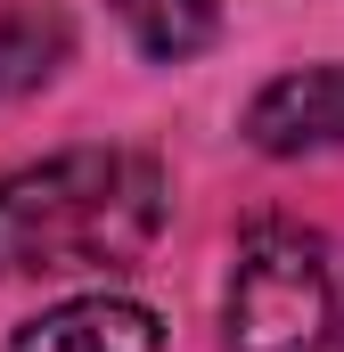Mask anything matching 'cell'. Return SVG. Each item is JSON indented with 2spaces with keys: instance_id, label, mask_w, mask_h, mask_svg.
I'll list each match as a JSON object with an SVG mask.
<instances>
[{
  "instance_id": "6da1fadb",
  "label": "cell",
  "mask_w": 344,
  "mask_h": 352,
  "mask_svg": "<svg viewBox=\"0 0 344 352\" xmlns=\"http://www.w3.org/2000/svg\"><path fill=\"white\" fill-rule=\"evenodd\" d=\"M172 213V188L131 148H66L0 180V278L131 270Z\"/></svg>"
},
{
  "instance_id": "7a4b0ae2",
  "label": "cell",
  "mask_w": 344,
  "mask_h": 352,
  "mask_svg": "<svg viewBox=\"0 0 344 352\" xmlns=\"http://www.w3.org/2000/svg\"><path fill=\"white\" fill-rule=\"evenodd\" d=\"M336 263L312 230L262 221L238 246L230 295H222V336L230 352H328L336 344Z\"/></svg>"
},
{
  "instance_id": "3957f363",
  "label": "cell",
  "mask_w": 344,
  "mask_h": 352,
  "mask_svg": "<svg viewBox=\"0 0 344 352\" xmlns=\"http://www.w3.org/2000/svg\"><path fill=\"white\" fill-rule=\"evenodd\" d=\"M246 140H255L262 156H320V148H344V58L262 82L255 107H246Z\"/></svg>"
},
{
  "instance_id": "277c9868",
  "label": "cell",
  "mask_w": 344,
  "mask_h": 352,
  "mask_svg": "<svg viewBox=\"0 0 344 352\" xmlns=\"http://www.w3.org/2000/svg\"><path fill=\"white\" fill-rule=\"evenodd\" d=\"M8 352H164V320L131 295H74V303L25 320Z\"/></svg>"
},
{
  "instance_id": "5b68a950",
  "label": "cell",
  "mask_w": 344,
  "mask_h": 352,
  "mask_svg": "<svg viewBox=\"0 0 344 352\" xmlns=\"http://www.w3.org/2000/svg\"><path fill=\"white\" fill-rule=\"evenodd\" d=\"M66 66V16L41 8V0H8L0 8V90H41Z\"/></svg>"
},
{
  "instance_id": "8992f818",
  "label": "cell",
  "mask_w": 344,
  "mask_h": 352,
  "mask_svg": "<svg viewBox=\"0 0 344 352\" xmlns=\"http://www.w3.org/2000/svg\"><path fill=\"white\" fill-rule=\"evenodd\" d=\"M115 16H123V33H131L156 66L197 58V50L222 33V0H115Z\"/></svg>"
},
{
  "instance_id": "52a82bcc",
  "label": "cell",
  "mask_w": 344,
  "mask_h": 352,
  "mask_svg": "<svg viewBox=\"0 0 344 352\" xmlns=\"http://www.w3.org/2000/svg\"><path fill=\"white\" fill-rule=\"evenodd\" d=\"M328 352H344V311H336V344H328Z\"/></svg>"
}]
</instances>
